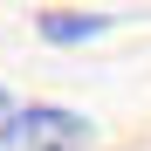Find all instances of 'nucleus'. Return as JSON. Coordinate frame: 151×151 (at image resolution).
Masks as SVG:
<instances>
[{"label": "nucleus", "mask_w": 151, "mask_h": 151, "mask_svg": "<svg viewBox=\"0 0 151 151\" xmlns=\"http://www.w3.org/2000/svg\"><path fill=\"white\" fill-rule=\"evenodd\" d=\"M110 28V14H69V7H48L41 14V35L48 41H89V35H103Z\"/></svg>", "instance_id": "f03ea898"}, {"label": "nucleus", "mask_w": 151, "mask_h": 151, "mask_svg": "<svg viewBox=\"0 0 151 151\" xmlns=\"http://www.w3.org/2000/svg\"><path fill=\"white\" fill-rule=\"evenodd\" d=\"M89 117L62 103H21L7 117V151H89Z\"/></svg>", "instance_id": "f257e3e1"}, {"label": "nucleus", "mask_w": 151, "mask_h": 151, "mask_svg": "<svg viewBox=\"0 0 151 151\" xmlns=\"http://www.w3.org/2000/svg\"><path fill=\"white\" fill-rule=\"evenodd\" d=\"M7 117H14V96H7V89H0V124H7Z\"/></svg>", "instance_id": "7ed1b4c3"}]
</instances>
